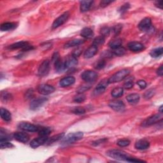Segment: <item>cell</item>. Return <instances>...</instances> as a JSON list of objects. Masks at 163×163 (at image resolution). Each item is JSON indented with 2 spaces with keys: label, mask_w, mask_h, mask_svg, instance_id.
<instances>
[{
  "label": "cell",
  "mask_w": 163,
  "mask_h": 163,
  "mask_svg": "<svg viewBox=\"0 0 163 163\" xmlns=\"http://www.w3.org/2000/svg\"><path fill=\"white\" fill-rule=\"evenodd\" d=\"M9 49H21L23 50L24 51H27L33 49L32 46L30 45L28 42L25 41H18V42L13 44L9 46Z\"/></svg>",
  "instance_id": "4"
},
{
  "label": "cell",
  "mask_w": 163,
  "mask_h": 163,
  "mask_svg": "<svg viewBox=\"0 0 163 163\" xmlns=\"http://www.w3.org/2000/svg\"><path fill=\"white\" fill-rule=\"evenodd\" d=\"M83 42H84V41H83V40H81V39H74L73 40H70L64 45V48L68 49V48L72 47V46L80 45L82 44H83Z\"/></svg>",
  "instance_id": "23"
},
{
  "label": "cell",
  "mask_w": 163,
  "mask_h": 163,
  "mask_svg": "<svg viewBox=\"0 0 163 163\" xmlns=\"http://www.w3.org/2000/svg\"><path fill=\"white\" fill-rule=\"evenodd\" d=\"M109 106L115 111H122L125 108V105L122 101H113L109 103Z\"/></svg>",
  "instance_id": "15"
},
{
  "label": "cell",
  "mask_w": 163,
  "mask_h": 163,
  "mask_svg": "<svg viewBox=\"0 0 163 163\" xmlns=\"http://www.w3.org/2000/svg\"><path fill=\"white\" fill-rule=\"evenodd\" d=\"M81 78L86 82H94L97 78V73L92 70H87L82 73Z\"/></svg>",
  "instance_id": "5"
},
{
  "label": "cell",
  "mask_w": 163,
  "mask_h": 163,
  "mask_svg": "<svg viewBox=\"0 0 163 163\" xmlns=\"http://www.w3.org/2000/svg\"><path fill=\"white\" fill-rule=\"evenodd\" d=\"M157 74H158V75H159V76H162V74H163V68H162V66H161L159 67V68L157 69Z\"/></svg>",
  "instance_id": "51"
},
{
  "label": "cell",
  "mask_w": 163,
  "mask_h": 163,
  "mask_svg": "<svg viewBox=\"0 0 163 163\" xmlns=\"http://www.w3.org/2000/svg\"><path fill=\"white\" fill-rule=\"evenodd\" d=\"M112 53L114 55H117V56H121V55H123L125 54V49L122 46H120V47L114 49V50L112 51Z\"/></svg>",
  "instance_id": "34"
},
{
  "label": "cell",
  "mask_w": 163,
  "mask_h": 163,
  "mask_svg": "<svg viewBox=\"0 0 163 163\" xmlns=\"http://www.w3.org/2000/svg\"><path fill=\"white\" fill-rule=\"evenodd\" d=\"M38 134L40 136H48L51 133V129L49 128H41L38 129Z\"/></svg>",
  "instance_id": "32"
},
{
  "label": "cell",
  "mask_w": 163,
  "mask_h": 163,
  "mask_svg": "<svg viewBox=\"0 0 163 163\" xmlns=\"http://www.w3.org/2000/svg\"><path fill=\"white\" fill-rule=\"evenodd\" d=\"M127 161L128 162H143L145 161H143L142 160H139V159H135V158H132V157H129L128 159H127Z\"/></svg>",
  "instance_id": "48"
},
{
  "label": "cell",
  "mask_w": 163,
  "mask_h": 163,
  "mask_svg": "<svg viewBox=\"0 0 163 163\" xmlns=\"http://www.w3.org/2000/svg\"><path fill=\"white\" fill-rule=\"evenodd\" d=\"M162 1L161 0V1H156L155 3V4H156V6L157 7H158L160 9H162Z\"/></svg>",
  "instance_id": "50"
},
{
  "label": "cell",
  "mask_w": 163,
  "mask_h": 163,
  "mask_svg": "<svg viewBox=\"0 0 163 163\" xmlns=\"http://www.w3.org/2000/svg\"><path fill=\"white\" fill-rule=\"evenodd\" d=\"M149 147H150V143L145 139H139L135 143V147L138 150H146Z\"/></svg>",
  "instance_id": "19"
},
{
  "label": "cell",
  "mask_w": 163,
  "mask_h": 163,
  "mask_svg": "<svg viewBox=\"0 0 163 163\" xmlns=\"http://www.w3.org/2000/svg\"><path fill=\"white\" fill-rule=\"evenodd\" d=\"M93 1H80V11L82 12H86L88 10H89L91 8L92 4Z\"/></svg>",
  "instance_id": "25"
},
{
  "label": "cell",
  "mask_w": 163,
  "mask_h": 163,
  "mask_svg": "<svg viewBox=\"0 0 163 163\" xmlns=\"http://www.w3.org/2000/svg\"><path fill=\"white\" fill-rule=\"evenodd\" d=\"M10 97H11V95L10 94H8V93L7 92H3L1 93V100L4 101H7L8 100H10Z\"/></svg>",
  "instance_id": "43"
},
{
  "label": "cell",
  "mask_w": 163,
  "mask_h": 163,
  "mask_svg": "<svg viewBox=\"0 0 163 163\" xmlns=\"http://www.w3.org/2000/svg\"><path fill=\"white\" fill-rule=\"evenodd\" d=\"M94 35V32L89 27H85L80 32V35L85 38H91Z\"/></svg>",
  "instance_id": "24"
},
{
  "label": "cell",
  "mask_w": 163,
  "mask_h": 163,
  "mask_svg": "<svg viewBox=\"0 0 163 163\" xmlns=\"http://www.w3.org/2000/svg\"><path fill=\"white\" fill-rule=\"evenodd\" d=\"M162 116L161 114H156L154 115H152L151 117H148L147 119L144 122L142 123V125L144 127L149 126V125H151L154 124L158 122H159L160 120H162Z\"/></svg>",
  "instance_id": "8"
},
{
  "label": "cell",
  "mask_w": 163,
  "mask_h": 163,
  "mask_svg": "<svg viewBox=\"0 0 163 163\" xmlns=\"http://www.w3.org/2000/svg\"><path fill=\"white\" fill-rule=\"evenodd\" d=\"M106 154L112 159L118 161H125L129 157L127 153L120 150H111L107 152Z\"/></svg>",
  "instance_id": "2"
},
{
  "label": "cell",
  "mask_w": 163,
  "mask_h": 163,
  "mask_svg": "<svg viewBox=\"0 0 163 163\" xmlns=\"http://www.w3.org/2000/svg\"><path fill=\"white\" fill-rule=\"evenodd\" d=\"M138 28L139 30H141L142 31H145V32H148V31H150L152 28V21L150 18H145L139 22V24L138 25Z\"/></svg>",
  "instance_id": "9"
},
{
  "label": "cell",
  "mask_w": 163,
  "mask_h": 163,
  "mask_svg": "<svg viewBox=\"0 0 163 163\" xmlns=\"http://www.w3.org/2000/svg\"><path fill=\"white\" fill-rule=\"evenodd\" d=\"M97 50H98V49H97V46L94 45H92L89 48H88L87 50L84 53V58L87 59H89L92 58L94 55H96L97 52Z\"/></svg>",
  "instance_id": "20"
},
{
  "label": "cell",
  "mask_w": 163,
  "mask_h": 163,
  "mask_svg": "<svg viewBox=\"0 0 163 163\" xmlns=\"http://www.w3.org/2000/svg\"><path fill=\"white\" fill-rule=\"evenodd\" d=\"M106 64V63L103 59H101L97 60V61L94 64V68L97 69H103Z\"/></svg>",
  "instance_id": "37"
},
{
  "label": "cell",
  "mask_w": 163,
  "mask_h": 163,
  "mask_svg": "<svg viewBox=\"0 0 163 163\" xmlns=\"http://www.w3.org/2000/svg\"><path fill=\"white\" fill-rule=\"evenodd\" d=\"M0 114H1V117L4 121L9 122V121L11 120L12 115H11L10 111L7 110V109L1 108V109H0Z\"/></svg>",
  "instance_id": "22"
},
{
  "label": "cell",
  "mask_w": 163,
  "mask_h": 163,
  "mask_svg": "<svg viewBox=\"0 0 163 163\" xmlns=\"http://www.w3.org/2000/svg\"><path fill=\"white\" fill-rule=\"evenodd\" d=\"M121 30H122V26L119 24V25H116L114 27V32L115 35H118L119 32H120Z\"/></svg>",
  "instance_id": "44"
},
{
  "label": "cell",
  "mask_w": 163,
  "mask_h": 163,
  "mask_svg": "<svg viewBox=\"0 0 163 163\" xmlns=\"http://www.w3.org/2000/svg\"><path fill=\"white\" fill-rule=\"evenodd\" d=\"M18 128L23 130V131L28 132H37L39 129L36 125L26 122H22L20 123L19 125H18Z\"/></svg>",
  "instance_id": "12"
},
{
  "label": "cell",
  "mask_w": 163,
  "mask_h": 163,
  "mask_svg": "<svg viewBox=\"0 0 163 163\" xmlns=\"http://www.w3.org/2000/svg\"><path fill=\"white\" fill-rule=\"evenodd\" d=\"M110 30L109 27H103V28H102L101 30V36H108L110 34Z\"/></svg>",
  "instance_id": "42"
},
{
  "label": "cell",
  "mask_w": 163,
  "mask_h": 163,
  "mask_svg": "<svg viewBox=\"0 0 163 163\" xmlns=\"http://www.w3.org/2000/svg\"><path fill=\"white\" fill-rule=\"evenodd\" d=\"M130 73V70L128 69H123L115 73L108 79V83H113L119 82L126 78Z\"/></svg>",
  "instance_id": "1"
},
{
  "label": "cell",
  "mask_w": 163,
  "mask_h": 163,
  "mask_svg": "<svg viewBox=\"0 0 163 163\" xmlns=\"http://www.w3.org/2000/svg\"><path fill=\"white\" fill-rule=\"evenodd\" d=\"M128 48L133 52H139L144 49V45L137 41H133L128 44Z\"/></svg>",
  "instance_id": "16"
},
{
  "label": "cell",
  "mask_w": 163,
  "mask_h": 163,
  "mask_svg": "<svg viewBox=\"0 0 163 163\" xmlns=\"http://www.w3.org/2000/svg\"><path fill=\"white\" fill-rule=\"evenodd\" d=\"M83 133L82 132H77L68 134L66 137H63V142L66 143H72L82 138Z\"/></svg>",
  "instance_id": "3"
},
{
  "label": "cell",
  "mask_w": 163,
  "mask_h": 163,
  "mask_svg": "<svg viewBox=\"0 0 163 163\" xmlns=\"http://www.w3.org/2000/svg\"><path fill=\"white\" fill-rule=\"evenodd\" d=\"M130 144V141L128 140V139H120L117 142V145L120 147H127Z\"/></svg>",
  "instance_id": "40"
},
{
  "label": "cell",
  "mask_w": 163,
  "mask_h": 163,
  "mask_svg": "<svg viewBox=\"0 0 163 163\" xmlns=\"http://www.w3.org/2000/svg\"><path fill=\"white\" fill-rule=\"evenodd\" d=\"M162 53H163L162 47H159L155 49H153L150 52V55L152 58H157L158 57L161 56V55L162 54Z\"/></svg>",
  "instance_id": "31"
},
{
  "label": "cell",
  "mask_w": 163,
  "mask_h": 163,
  "mask_svg": "<svg viewBox=\"0 0 163 163\" xmlns=\"http://www.w3.org/2000/svg\"><path fill=\"white\" fill-rule=\"evenodd\" d=\"M75 82V78H74L73 77L69 76L63 78V79L60 80V86L63 87H66L68 86H71Z\"/></svg>",
  "instance_id": "18"
},
{
  "label": "cell",
  "mask_w": 163,
  "mask_h": 163,
  "mask_svg": "<svg viewBox=\"0 0 163 163\" xmlns=\"http://www.w3.org/2000/svg\"><path fill=\"white\" fill-rule=\"evenodd\" d=\"M47 101V99L45 97H39L34 100L31 101L30 103V109L32 110H36L41 108L46 102Z\"/></svg>",
  "instance_id": "10"
},
{
  "label": "cell",
  "mask_w": 163,
  "mask_h": 163,
  "mask_svg": "<svg viewBox=\"0 0 163 163\" xmlns=\"http://www.w3.org/2000/svg\"><path fill=\"white\" fill-rule=\"evenodd\" d=\"M139 98H140L139 95L138 94H136V93H134V94H131L128 95L126 97V100L129 103L134 105L138 103Z\"/></svg>",
  "instance_id": "26"
},
{
  "label": "cell",
  "mask_w": 163,
  "mask_h": 163,
  "mask_svg": "<svg viewBox=\"0 0 163 163\" xmlns=\"http://www.w3.org/2000/svg\"><path fill=\"white\" fill-rule=\"evenodd\" d=\"M69 17V13L68 12H65L61 15H60L58 18H57L54 21L52 24V29L58 28V27H59V26H62L68 21Z\"/></svg>",
  "instance_id": "6"
},
{
  "label": "cell",
  "mask_w": 163,
  "mask_h": 163,
  "mask_svg": "<svg viewBox=\"0 0 163 163\" xmlns=\"http://www.w3.org/2000/svg\"><path fill=\"white\" fill-rule=\"evenodd\" d=\"M111 2H112V1H108V0H103V1H102L101 2V3H100V6H101V7H106V6H108V4H109L110 3H111Z\"/></svg>",
  "instance_id": "46"
},
{
  "label": "cell",
  "mask_w": 163,
  "mask_h": 163,
  "mask_svg": "<svg viewBox=\"0 0 163 163\" xmlns=\"http://www.w3.org/2000/svg\"><path fill=\"white\" fill-rule=\"evenodd\" d=\"M159 111H160V112H161V113H162V106H161L160 107Z\"/></svg>",
  "instance_id": "52"
},
{
  "label": "cell",
  "mask_w": 163,
  "mask_h": 163,
  "mask_svg": "<svg viewBox=\"0 0 163 163\" xmlns=\"http://www.w3.org/2000/svg\"><path fill=\"white\" fill-rule=\"evenodd\" d=\"M124 90L122 87H116L111 91V96L114 97H119L123 95Z\"/></svg>",
  "instance_id": "30"
},
{
  "label": "cell",
  "mask_w": 163,
  "mask_h": 163,
  "mask_svg": "<svg viewBox=\"0 0 163 163\" xmlns=\"http://www.w3.org/2000/svg\"><path fill=\"white\" fill-rule=\"evenodd\" d=\"M108 84H109L108 80H106V79H104V80L101 81V82L97 86L94 91H93V95L96 96L103 93L105 91L106 88Z\"/></svg>",
  "instance_id": "7"
},
{
  "label": "cell",
  "mask_w": 163,
  "mask_h": 163,
  "mask_svg": "<svg viewBox=\"0 0 163 163\" xmlns=\"http://www.w3.org/2000/svg\"><path fill=\"white\" fill-rule=\"evenodd\" d=\"M13 147L12 144L10 142H8V141H3V142H0V147L1 148H11Z\"/></svg>",
  "instance_id": "41"
},
{
  "label": "cell",
  "mask_w": 163,
  "mask_h": 163,
  "mask_svg": "<svg viewBox=\"0 0 163 163\" xmlns=\"http://www.w3.org/2000/svg\"><path fill=\"white\" fill-rule=\"evenodd\" d=\"M16 27L15 23L12 22H5L3 23L1 26V31H8L13 30Z\"/></svg>",
  "instance_id": "27"
},
{
  "label": "cell",
  "mask_w": 163,
  "mask_h": 163,
  "mask_svg": "<svg viewBox=\"0 0 163 163\" xmlns=\"http://www.w3.org/2000/svg\"><path fill=\"white\" fill-rule=\"evenodd\" d=\"M134 86V83H133V78H128V80L125 82L124 83V87L125 89H131V88Z\"/></svg>",
  "instance_id": "38"
},
{
  "label": "cell",
  "mask_w": 163,
  "mask_h": 163,
  "mask_svg": "<svg viewBox=\"0 0 163 163\" xmlns=\"http://www.w3.org/2000/svg\"><path fill=\"white\" fill-rule=\"evenodd\" d=\"M64 63H65V66H66V69L74 67V66H76L78 63L77 58L74 56H71V57L68 58L66 60H64Z\"/></svg>",
  "instance_id": "21"
},
{
  "label": "cell",
  "mask_w": 163,
  "mask_h": 163,
  "mask_svg": "<svg viewBox=\"0 0 163 163\" xmlns=\"http://www.w3.org/2000/svg\"><path fill=\"white\" fill-rule=\"evenodd\" d=\"M55 91V88L49 84H41L38 86V91L41 94L49 95L52 94Z\"/></svg>",
  "instance_id": "13"
},
{
  "label": "cell",
  "mask_w": 163,
  "mask_h": 163,
  "mask_svg": "<svg viewBox=\"0 0 163 163\" xmlns=\"http://www.w3.org/2000/svg\"><path fill=\"white\" fill-rule=\"evenodd\" d=\"M13 136H14V138L17 141L22 143H26L28 142L30 139L28 134L22 132H17L13 134Z\"/></svg>",
  "instance_id": "17"
},
{
  "label": "cell",
  "mask_w": 163,
  "mask_h": 163,
  "mask_svg": "<svg viewBox=\"0 0 163 163\" xmlns=\"http://www.w3.org/2000/svg\"><path fill=\"white\" fill-rule=\"evenodd\" d=\"M122 43V40H121V39H119V38L115 39V40H114L110 41V44H109V46H110V48H111L114 50V49H117V48L120 47V46H121Z\"/></svg>",
  "instance_id": "29"
},
{
  "label": "cell",
  "mask_w": 163,
  "mask_h": 163,
  "mask_svg": "<svg viewBox=\"0 0 163 163\" xmlns=\"http://www.w3.org/2000/svg\"><path fill=\"white\" fill-rule=\"evenodd\" d=\"M48 138H49L47 136H40L39 138H35L34 139H32V140L31 142L30 146L32 148H36L46 143Z\"/></svg>",
  "instance_id": "14"
},
{
  "label": "cell",
  "mask_w": 163,
  "mask_h": 163,
  "mask_svg": "<svg viewBox=\"0 0 163 163\" xmlns=\"http://www.w3.org/2000/svg\"><path fill=\"white\" fill-rule=\"evenodd\" d=\"M105 37L103 36H97L94 40V41H93V45H94L96 46H98L101 45H103L105 43Z\"/></svg>",
  "instance_id": "33"
},
{
  "label": "cell",
  "mask_w": 163,
  "mask_h": 163,
  "mask_svg": "<svg viewBox=\"0 0 163 163\" xmlns=\"http://www.w3.org/2000/svg\"><path fill=\"white\" fill-rule=\"evenodd\" d=\"M137 84L139 86V87L141 88V89H145V88L147 87V83L144 81V80H139L137 82Z\"/></svg>",
  "instance_id": "45"
},
{
  "label": "cell",
  "mask_w": 163,
  "mask_h": 163,
  "mask_svg": "<svg viewBox=\"0 0 163 163\" xmlns=\"http://www.w3.org/2000/svg\"><path fill=\"white\" fill-rule=\"evenodd\" d=\"M72 112L77 115H82L86 113V110L83 108H82V107L78 106V107H75V108H74L72 110Z\"/></svg>",
  "instance_id": "39"
},
{
  "label": "cell",
  "mask_w": 163,
  "mask_h": 163,
  "mask_svg": "<svg viewBox=\"0 0 163 163\" xmlns=\"http://www.w3.org/2000/svg\"><path fill=\"white\" fill-rule=\"evenodd\" d=\"M64 136V133H60L56 135H54V136H52L50 138H48L47 141H46V143H47L49 144H51L54 142H55L57 141H59V139H61L62 138H63Z\"/></svg>",
  "instance_id": "28"
},
{
  "label": "cell",
  "mask_w": 163,
  "mask_h": 163,
  "mask_svg": "<svg viewBox=\"0 0 163 163\" xmlns=\"http://www.w3.org/2000/svg\"><path fill=\"white\" fill-rule=\"evenodd\" d=\"M32 94H33V90H32V89H30L26 93V97H27V98H30V97H31V96H32Z\"/></svg>",
  "instance_id": "49"
},
{
  "label": "cell",
  "mask_w": 163,
  "mask_h": 163,
  "mask_svg": "<svg viewBox=\"0 0 163 163\" xmlns=\"http://www.w3.org/2000/svg\"><path fill=\"white\" fill-rule=\"evenodd\" d=\"M81 53H82V50L80 49H77V50L74 51V52L73 54V56L77 58L79 56V55L81 54Z\"/></svg>",
  "instance_id": "47"
},
{
  "label": "cell",
  "mask_w": 163,
  "mask_h": 163,
  "mask_svg": "<svg viewBox=\"0 0 163 163\" xmlns=\"http://www.w3.org/2000/svg\"><path fill=\"white\" fill-rule=\"evenodd\" d=\"M86 100V96L82 94V93H79L78 95H77L75 97H74L73 101L75 102V103H82L83 101Z\"/></svg>",
  "instance_id": "35"
},
{
  "label": "cell",
  "mask_w": 163,
  "mask_h": 163,
  "mask_svg": "<svg viewBox=\"0 0 163 163\" xmlns=\"http://www.w3.org/2000/svg\"><path fill=\"white\" fill-rule=\"evenodd\" d=\"M50 70V61L49 60H45L40 64L38 68V74L40 77L46 75Z\"/></svg>",
  "instance_id": "11"
},
{
  "label": "cell",
  "mask_w": 163,
  "mask_h": 163,
  "mask_svg": "<svg viewBox=\"0 0 163 163\" xmlns=\"http://www.w3.org/2000/svg\"><path fill=\"white\" fill-rule=\"evenodd\" d=\"M156 93V91L154 89H148V91H147L145 94H144V98L146 99V100H149L152 98V97L154 96Z\"/></svg>",
  "instance_id": "36"
}]
</instances>
